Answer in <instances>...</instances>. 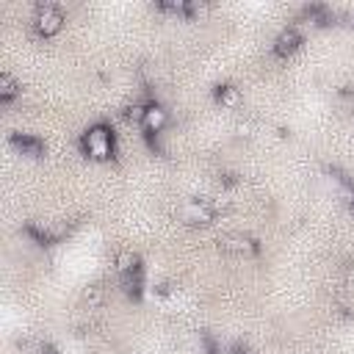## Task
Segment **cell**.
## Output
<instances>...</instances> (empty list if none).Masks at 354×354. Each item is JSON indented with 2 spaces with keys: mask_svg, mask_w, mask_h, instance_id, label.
Instances as JSON below:
<instances>
[{
  "mask_svg": "<svg viewBox=\"0 0 354 354\" xmlns=\"http://www.w3.org/2000/svg\"><path fill=\"white\" fill-rule=\"evenodd\" d=\"M299 44H301L299 30H296V28H285V30L274 39V53H277L279 58H288V55H293V53L299 50Z\"/></svg>",
  "mask_w": 354,
  "mask_h": 354,
  "instance_id": "obj_5",
  "label": "cell"
},
{
  "mask_svg": "<svg viewBox=\"0 0 354 354\" xmlns=\"http://www.w3.org/2000/svg\"><path fill=\"white\" fill-rule=\"evenodd\" d=\"M83 152L91 160H108L113 155V133L108 124H91L83 133Z\"/></svg>",
  "mask_w": 354,
  "mask_h": 354,
  "instance_id": "obj_1",
  "label": "cell"
},
{
  "mask_svg": "<svg viewBox=\"0 0 354 354\" xmlns=\"http://www.w3.org/2000/svg\"><path fill=\"white\" fill-rule=\"evenodd\" d=\"M144 111H147V105H127V111H124V119H127V122H136V124H141V122H144Z\"/></svg>",
  "mask_w": 354,
  "mask_h": 354,
  "instance_id": "obj_11",
  "label": "cell"
},
{
  "mask_svg": "<svg viewBox=\"0 0 354 354\" xmlns=\"http://www.w3.org/2000/svg\"><path fill=\"white\" fill-rule=\"evenodd\" d=\"M216 100L221 105H235L238 102V88L235 86H218L216 88Z\"/></svg>",
  "mask_w": 354,
  "mask_h": 354,
  "instance_id": "obj_10",
  "label": "cell"
},
{
  "mask_svg": "<svg viewBox=\"0 0 354 354\" xmlns=\"http://www.w3.org/2000/svg\"><path fill=\"white\" fill-rule=\"evenodd\" d=\"M218 249L230 257H252V254H257V241L243 232H230L218 241Z\"/></svg>",
  "mask_w": 354,
  "mask_h": 354,
  "instance_id": "obj_2",
  "label": "cell"
},
{
  "mask_svg": "<svg viewBox=\"0 0 354 354\" xmlns=\"http://www.w3.org/2000/svg\"><path fill=\"white\" fill-rule=\"evenodd\" d=\"M183 218L188 224H210L216 218V205L210 199H188L183 205Z\"/></svg>",
  "mask_w": 354,
  "mask_h": 354,
  "instance_id": "obj_4",
  "label": "cell"
},
{
  "mask_svg": "<svg viewBox=\"0 0 354 354\" xmlns=\"http://www.w3.org/2000/svg\"><path fill=\"white\" fill-rule=\"evenodd\" d=\"M166 122H169L166 108H160V105L149 102V105H147V111H144V122H141V127H144L147 133H160V130L166 127Z\"/></svg>",
  "mask_w": 354,
  "mask_h": 354,
  "instance_id": "obj_6",
  "label": "cell"
},
{
  "mask_svg": "<svg viewBox=\"0 0 354 354\" xmlns=\"http://www.w3.org/2000/svg\"><path fill=\"white\" fill-rule=\"evenodd\" d=\"M218 354H241V351H218Z\"/></svg>",
  "mask_w": 354,
  "mask_h": 354,
  "instance_id": "obj_14",
  "label": "cell"
},
{
  "mask_svg": "<svg viewBox=\"0 0 354 354\" xmlns=\"http://www.w3.org/2000/svg\"><path fill=\"white\" fill-rule=\"evenodd\" d=\"M11 147L14 149H19L22 155H28V158H39L41 152H44V144L36 138V136H11Z\"/></svg>",
  "mask_w": 354,
  "mask_h": 354,
  "instance_id": "obj_7",
  "label": "cell"
},
{
  "mask_svg": "<svg viewBox=\"0 0 354 354\" xmlns=\"http://www.w3.org/2000/svg\"><path fill=\"white\" fill-rule=\"evenodd\" d=\"M100 299H102V293H100V288H88V290H86V301H88V304H97Z\"/></svg>",
  "mask_w": 354,
  "mask_h": 354,
  "instance_id": "obj_12",
  "label": "cell"
},
{
  "mask_svg": "<svg viewBox=\"0 0 354 354\" xmlns=\"http://www.w3.org/2000/svg\"><path fill=\"white\" fill-rule=\"evenodd\" d=\"M41 354H58L53 346H41Z\"/></svg>",
  "mask_w": 354,
  "mask_h": 354,
  "instance_id": "obj_13",
  "label": "cell"
},
{
  "mask_svg": "<svg viewBox=\"0 0 354 354\" xmlns=\"http://www.w3.org/2000/svg\"><path fill=\"white\" fill-rule=\"evenodd\" d=\"M116 268H119L122 279H124V277H133V274H141L138 254H133V252H122V254L116 257Z\"/></svg>",
  "mask_w": 354,
  "mask_h": 354,
  "instance_id": "obj_8",
  "label": "cell"
},
{
  "mask_svg": "<svg viewBox=\"0 0 354 354\" xmlns=\"http://www.w3.org/2000/svg\"><path fill=\"white\" fill-rule=\"evenodd\" d=\"M33 28L39 36H55L61 28H64V14L55 8V6H39L36 8V17H33Z\"/></svg>",
  "mask_w": 354,
  "mask_h": 354,
  "instance_id": "obj_3",
  "label": "cell"
},
{
  "mask_svg": "<svg viewBox=\"0 0 354 354\" xmlns=\"http://www.w3.org/2000/svg\"><path fill=\"white\" fill-rule=\"evenodd\" d=\"M19 94V83L11 75H0V102H11Z\"/></svg>",
  "mask_w": 354,
  "mask_h": 354,
  "instance_id": "obj_9",
  "label": "cell"
}]
</instances>
